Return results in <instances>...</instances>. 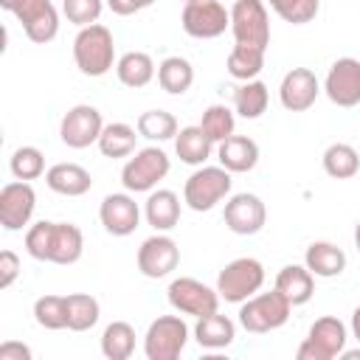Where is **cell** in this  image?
Here are the masks:
<instances>
[{"instance_id":"38","label":"cell","mask_w":360,"mask_h":360,"mask_svg":"<svg viewBox=\"0 0 360 360\" xmlns=\"http://www.w3.org/2000/svg\"><path fill=\"white\" fill-rule=\"evenodd\" d=\"M8 169L17 180H37L45 174V155L37 146H20V149H14Z\"/></svg>"},{"instance_id":"21","label":"cell","mask_w":360,"mask_h":360,"mask_svg":"<svg viewBox=\"0 0 360 360\" xmlns=\"http://www.w3.org/2000/svg\"><path fill=\"white\" fill-rule=\"evenodd\" d=\"M45 183H48L51 191H56L62 197H82L93 188L90 172L79 163H53L45 172Z\"/></svg>"},{"instance_id":"20","label":"cell","mask_w":360,"mask_h":360,"mask_svg":"<svg viewBox=\"0 0 360 360\" xmlns=\"http://www.w3.org/2000/svg\"><path fill=\"white\" fill-rule=\"evenodd\" d=\"M217 160L231 174L250 172L259 163V143L253 138H248V135H231L222 143H217Z\"/></svg>"},{"instance_id":"23","label":"cell","mask_w":360,"mask_h":360,"mask_svg":"<svg viewBox=\"0 0 360 360\" xmlns=\"http://www.w3.org/2000/svg\"><path fill=\"white\" fill-rule=\"evenodd\" d=\"M276 290L292 304V307H301L312 298L315 292V276L309 273L307 264H284L276 276Z\"/></svg>"},{"instance_id":"9","label":"cell","mask_w":360,"mask_h":360,"mask_svg":"<svg viewBox=\"0 0 360 360\" xmlns=\"http://www.w3.org/2000/svg\"><path fill=\"white\" fill-rule=\"evenodd\" d=\"M346 340H349V332H346L343 321H338L332 315H323L309 326V332H307L304 343L298 346L295 357L298 360H335L346 349Z\"/></svg>"},{"instance_id":"1","label":"cell","mask_w":360,"mask_h":360,"mask_svg":"<svg viewBox=\"0 0 360 360\" xmlns=\"http://www.w3.org/2000/svg\"><path fill=\"white\" fill-rule=\"evenodd\" d=\"M25 250L37 262L51 264H76L84 253V236L73 222H48L39 219L25 231Z\"/></svg>"},{"instance_id":"45","label":"cell","mask_w":360,"mask_h":360,"mask_svg":"<svg viewBox=\"0 0 360 360\" xmlns=\"http://www.w3.org/2000/svg\"><path fill=\"white\" fill-rule=\"evenodd\" d=\"M340 357H343V360H360V349H357V352H346V349H343Z\"/></svg>"},{"instance_id":"11","label":"cell","mask_w":360,"mask_h":360,"mask_svg":"<svg viewBox=\"0 0 360 360\" xmlns=\"http://www.w3.org/2000/svg\"><path fill=\"white\" fill-rule=\"evenodd\" d=\"M180 22L194 39H217L225 34V28H231V8H225L219 0H188L183 3Z\"/></svg>"},{"instance_id":"28","label":"cell","mask_w":360,"mask_h":360,"mask_svg":"<svg viewBox=\"0 0 360 360\" xmlns=\"http://www.w3.org/2000/svg\"><path fill=\"white\" fill-rule=\"evenodd\" d=\"M135 141H138V127H129L124 121H112L104 124L101 138H98V152L104 158H129L135 152Z\"/></svg>"},{"instance_id":"30","label":"cell","mask_w":360,"mask_h":360,"mask_svg":"<svg viewBox=\"0 0 360 360\" xmlns=\"http://www.w3.org/2000/svg\"><path fill=\"white\" fill-rule=\"evenodd\" d=\"M267 101H270V93H267V84L259 82V79H250V82H242L236 90H233V112L253 121L259 115H264L267 110Z\"/></svg>"},{"instance_id":"5","label":"cell","mask_w":360,"mask_h":360,"mask_svg":"<svg viewBox=\"0 0 360 360\" xmlns=\"http://www.w3.org/2000/svg\"><path fill=\"white\" fill-rule=\"evenodd\" d=\"M231 172L225 166H200L188 174L183 186V202L191 211H211L217 202H222L231 194Z\"/></svg>"},{"instance_id":"42","label":"cell","mask_w":360,"mask_h":360,"mask_svg":"<svg viewBox=\"0 0 360 360\" xmlns=\"http://www.w3.org/2000/svg\"><path fill=\"white\" fill-rule=\"evenodd\" d=\"M152 3H155V0H107L110 11L118 14V17H129V14H135V11H143V8H149Z\"/></svg>"},{"instance_id":"46","label":"cell","mask_w":360,"mask_h":360,"mask_svg":"<svg viewBox=\"0 0 360 360\" xmlns=\"http://www.w3.org/2000/svg\"><path fill=\"white\" fill-rule=\"evenodd\" d=\"M354 245H357V250H360V219H357V225H354Z\"/></svg>"},{"instance_id":"43","label":"cell","mask_w":360,"mask_h":360,"mask_svg":"<svg viewBox=\"0 0 360 360\" xmlns=\"http://www.w3.org/2000/svg\"><path fill=\"white\" fill-rule=\"evenodd\" d=\"M31 357H34V352L20 340L0 343V360H31Z\"/></svg>"},{"instance_id":"40","label":"cell","mask_w":360,"mask_h":360,"mask_svg":"<svg viewBox=\"0 0 360 360\" xmlns=\"http://www.w3.org/2000/svg\"><path fill=\"white\" fill-rule=\"evenodd\" d=\"M104 3L107 0H62V14L68 17V22L84 28V25L98 22V17L104 11Z\"/></svg>"},{"instance_id":"48","label":"cell","mask_w":360,"mask_h":360,"mask_svg":"<svg viewBox=\"0 0 360 360\" xmlns=\"http://www.w3.org/2000/svg\"><path fill=\"white\" fill-rule=\"evenodd\" d=\"M183 3H188V0H183Z\"/></svg>"},{"instance_id":"13","label":"cell","mask_w":360,"mask_h":360,"mask_svg":"<svg viewBox=\"0 0 360 360\" xmlns=\"http://www.w3.org/2000/svg\"><path fill=\"white\" fill-rule=\"evenodd\" d=\"M101 129H104L101 112L93 104H76L62 115L59 138L70 149H87L90 143H98Z\"/></svg>"},{"instance_id":"34","label":"cell","mask_w":360,"mask_h":360,"mask_svg":"<svg viewBox=\"0 0 360 360\" xmlns=\"http://www.w3.org/2000/svg\"><path fill=\"white\" fill-rule=\"evenodd\" d=\"M101 307L90 292H70L68 295V329L70 332H87L98 323Z\"/></svg>"},{"instance_id":"14","label":"cell","mask_w":360,"mask_h":360,"mask_svg":"<svg viewBox=\"0 0 360 360\" xmlns=\"http://www.w3.org/2000/svg\"><path fill=\"white\" fill-rule=\"evenodd\" d=\"M37 208V191L28 180H14L0 188V225L6 231H22Z\"/></svg>"},{"instance_id":"37","label":"cell","mask_w":360,"mask_h":360,"mask_svg":"<svg viewBox=\"0 0 360 360\" xmlns=\"http://www.w3.org/2000/svg\"><path fill=\"white\" fill-rule=\"evenodd\" d=\"M200 127L214 143H222L236 129V112L225 104H211V107H205V112L200 118Z\"/></svg>"},{"instance_id":"15","label":"cell","mask_w":360,"mask_h":360,"mask_svg":"<svg viewBox=\"0 0 360 360\" xmlns=\"http://www.w3.org/2000/svg\"><path fill=\"white\" fill-rule=\"evenodd\" d=\"M323 93L338 107H357L360 104V59L354 56L335 59L323 79Z\"/></svg>"},{"instance_id":"36","label":"cell","mask_w":360,"mask_h":360,"mask_svg":"<svg viewBox=\"0 0 360 360\" xmlns=\"http://www.w3.org/2000/svg\"><path fill=\"white\" fill-rule=\"evenodd\" d=\"M34 321L42 329H68V295H39L34 301Z\"/></svg>"},{"instance_id":"19","label":"cell","mask_w":360,"mask_h":360,"mask_svg":"<svg viewBox=\"0 0 360 360\" xmlns=\"http://www.w3.org/2000/svg\"><path fill=\"white\" fill-rule=\"evenodd\" d=\"M98 219H101V225H104L107 233H112V236H129L141 225V208H138L135 197H129V191L107 194L101 200Z\"/></svg>"},{"instance_id":"16","label":"cell","mask_w":360,"mask_h":360,"mask_svg":"<svg viewBox=\"0 0 360 360\" xmlns=\"http://www.w3.org/2000/svg\"><path fill=\"white\" fill-rule=\"evenodd\" d=\"M222 219H225V228L231 233H239V236H253L264 228L267 222V208L262 202V197L250 194V191H242V194H233L228 202H225V211H222Z\"/></svg>"},{"instance_id":"2","label":"cell","mask_w":360,"mask_h":360,"mask_svg":"<svg viewBox=\"0 0 360 360\" xmlns=\"http://www.w3.org/2000/svg\"><path fill=\"white\" fill-rule=\"evenodd\" d=\"M73 62L90 79H98V76L110 73L115 68L112 31L107 25H101V22H93V25L79 28V34L73 39Z\"/></svg>"},{"instance_id":"27","label":"cell","mask_w":360,"mask_h":360,"mask_svg":"<svg viewBox=\"0 0 360 360\" xmlns=\"http://www.w3.org/2000/svg\"><path fill=\"white\" fill-rule=\"evenodd\" d=\"M174 152H177V158H180L183 163H188V166H202V163L211 158V152H214V141L202 132L200 124L183 127V129L174 135Z\"/></svg>"},{"instance_id":"12","label":"cell","mask_w":360,"mask_h":360,"mask_svg":"<svg viewBox=\"0 0 360 360\" xmlns=\"http://www.w3.org/2000/svg\"><path fill=\"white\" fill-rule=\"evenodd\" d=\"M8 11L20 20L25 37L37 45L51 42L59 34V11L51 0H14Z\"/></svg>"},{"instance_id":"39","label":"cell","mask_w":360,"mask_h":360,"mask_svg":"<svg viewBox=\"0 0 360 360\" xmlns=\"http://www.w3.org/2000/svg\"><path fill=\"white\" fill-rule=\"evenodd\" d=\"M267 3L284 22L292 25H307L321 11V0H267Z\"/></svg>"},{"instance_id":"10","label":"cell","mask_w":360,"mask_h":360,"mask_svg":"<svg viewBox=\"0 0 360 360\" xmlns=\"http://www.w3.org/2000/svg\"><path fill=\"white\" fill-rule=\"evenodd\" d=\"M172 309H177L180 315H191V318H205L211 312H219V292L191 276H180L169 284L166 290Z\"/></svg>"},{"instance_id":"33","label":"cell","mask_w":360,"mask_h":360,"mask_svg":"<svg viewBox=\"0 0 360 360\" xmlns=\"http://www.w3.org/2000/svg\"><path fill=\"white\" fill-rule=\"evenodd\" d=\"M138 135L152 141V143H163V141H172L180 129H177V118L166 110H146L138 115Z\"/></svg>"},{"instance_id":"18","label":"cell","mask_w":360,"mask_h":360,"mask_svg":"<svg viewBox=\"0 0 360 360\" xmlns=\"http://www.w3.org/2000/svg\"><path fill=\"white\" fill-rule=\"evenodd\" d=\"M321 93V82L309 68H292L284 73L281 84H278V101L284 110L290 112H304L315 104Z\"/></svg>"},{"instance_id":"3","label":"cell","mask_w":360,"mask_h":360,"mask_svg":"<svg viewBox=\"0 0 360 360\" xmlns=\"http://www.w3.org/2000/svg\"><path fill=\"white\" fill-rule=\"evenodd\" d=\"M290 309H292V304L273 287L270 292H256L248 301H242V307H239V326L245 332L264 335V332H273V329L284 326L287 318H290Z\"/></svg>"},{"instance_id":"29","label":"cell","mask_w":360,"mask_h":360,"mask_svg":"<svg viewBox=\"0 0 360 360\" xmlns=\"http://www.w3.org/2000/svg\"><path fill=\"white\" fill-rule=\"evenodd\" d=\"M158 84L169 96H183L194 84V68L186 56H166L158 65Z\"/></svg>"},{"instance_id":"32","label":"cell","mask_w":360,"mask_h":360,"mask_svg":"<svg viewBox=\"0 0 360 360\" xmlns=\"http://www.w3.org/2000/svg\"><path fill=\"white\" fill-rule=\"evenodd\" d=\"M323 172L335 180H349L360 172V155L352 143H329L323 152Z\"/></svg>"},{"instance_id":"24","label":"cell","mask_w":360,"mask_h":360,"mask_svg":"<svg viewBox=\"0 0 360 360\" xmlns=\"http://www.w3.org/2000/svg\"><path fill=\"white\" fill-rule=\"evenodd\" d=\"M304 264L315 278H335L346 270V253L332 242H312L304 253Z\"/></svg>"},{"instance_id":"22","label":"cell","mask_w":360,"mask_h":360,"mask_svg":"<svg viewBox=\"0 0 360 360\" xmlns=\"http://www.w3.org/2000/svg\"><path fill=\"white\" fill-rule=\"evenodd\" d=\"M143 217L155 231H160V233L172 231L180 222V197L172 188L149 191L146 205H143Z\"/></svg>"},{"instance_id":"47","label":"cell","mask_w":360,"mask_h":360,"mask_svg":"<svg viewBox=\"0 0 360 360\" xmlns=\"http://www.w3.org/2000/svg\"><path fill=\"white\" fill-rule=\"evenodd\" d=\"M11 6H14V0H0V8H6V11H8Z\"/></svg>"},{"instance_id":"7","label":"cell","mask_w":360,"mask_h":360,"mask_svg":"<svg viewBox=\"0 0 360 360\" xmlns=\"http://www.w3.org/2000/svg\"><path fill=\"white\" fill-rule=\"evenodd\" d=\"M231 31L236 45L267 51L270 45V14L264 0H236L231 6Z\"/></svg>"},{"instance_id":"25","label":"cell","mask_w":360,"mask_h":360,"mask_svg":"<svg viewBox=\"0 0 360 360\" xmlns=\"http://www.w3.org/2000/svg\"><path fill=\"white\" fill-rule=\"evenodd\" d=\"M236 338V323L228 315L211 312L205 318H197L194 323V340L202 349H228Z\"/></svg>"},{"instance_id":"8","label":"cell","mask_w":360,"mask_h":360,"mask_svg":"<svg viewBox=\"0 0 360 360\" xmlns=\"http://www.w3.org/2000/svg\"><path fill=\"white\" fill-rule=\"evenodd\" d=\"M188 343V323L180 315H160L143 335V354L149 360H177Z\"/></svg>"},{"instance_id":"4","label":"cell","mask_w":360,"mask_h":360,"mask_svg":"<svg viewBox=\"0 0 360 360\" xmlns=\"http://www.w3.org/2000/svg\"><path fill=\"white\" fill-rule=\"evenodd\" d=\"M264 284V264L253 256H239L228 262L217 276V292L228 304H242L256 295Z\"/></svg>"},{"instance_id":"41","label":"cell","mask_w":360,"mask_h":360,"mask_svg":"<svg viewBox=\"0 0 360 360\" xmlns=\"http://www.w3.org/2000/svg\"><path fill=\"white\" fill-rule=\"evenodd\" d=\"M20 276V256L14 250L0 253V290H8Z\"/></svg>"},{"instance_id":"17","label":"cell","mask_w":360,"mask_h":360,"mask_svg":"<svg viewBox=\"0 0 360 360\" xmlns=\"http://www.w3.org/2000/svg\"><path fill=\"white\" fill-rule=\"evenodd\" d=\"M180 264V248L172 236L166 233H155L149 239L141 242L138 248V270L146 278H166L172 270H177Z\"/></svg>"},{"instance_id":"35","label":"cell","mask_w":360,"mask_h":360,"mask_svg":"<svg viewBox=\"0 0 360 360\" xmlns=\"http://www.w3.org/2000/svg\"><path fill=\"white\" fill-rule=\"evenodd\" d=\"M264 53H267V51L248 48V45H233L231 53H228L225 68H228V73H231L233 79L250 82V79H256V76L262 73V68H264Z\"/></svg>"},{"instance_id":"6","label":"cell","mask_w":360,"mask_h":360,"mask_svg":"<svg viewBox=\"0 0 360 360\" xmlns=\"http://www.w3.org/2000/svg\"><path fill=\"white\" fill-rule=\"evenodd\" d=\"M172 169V160L169 155L160 149V146H143V149H135L132 158L124 163L121 169V183L127 191L132 194H141V191H152Z\"/></svg>"},{"instance_id":"26","label":"cell","mask_w":360,"mask_h":360,"mask_svg":"<svg viewBox=\"0 0 360 360\" xmlns=\"http://www.w3.org/2000/svg\"><path fill=\"white\" fill-rule=\"evenodd\" d=\"M115 76H118V82L124 87L138 90V87H146L158 76V70H155V62H152L149 53H143V51H127L115 62Z\"/></svg>"},{"instance_id":"31","label":"cell","mask_w":360,"mask_h":360,"mask_svg":"<svg viewBox=\"0 0 360 360\" xmlns=\"http://www.w3.org/2000/svg\"><path fill=\"white\" fill-rule=\"evenodd\" d=\"M135 352V329L127 321H112L101 332V354L107 360H129Z\"/></svg>"},{"instance_id":"44","label":"cell","mask_w":360,"mask_h":360,"mask_svg":"<svg viewBox=\"0 0 360 360\" xmlns=\"http://www.w3.org/2000/svg\"><path fill=\"white\" fill-rule=\"evenodd\" d=\"M352 335L360 343V307H354V312H352Z\"/></svg>"}]
</instances>
